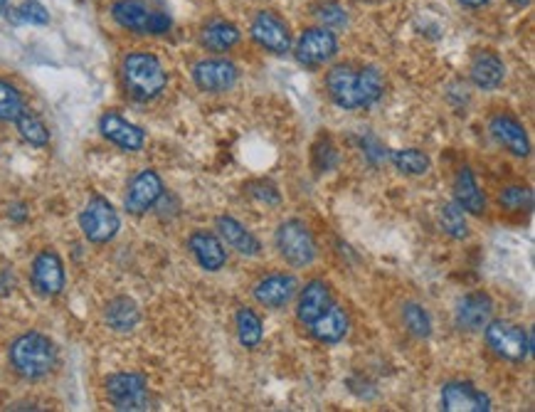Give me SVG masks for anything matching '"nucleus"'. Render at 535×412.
Masks as SVG:
<instances>
[{
	"mask_svg": "<svg viewBox=\"0 0 535 412\" xmlns=\"http://www.w3.org/2000/svg\"><path fill=\"white\" fill-rule=\"evenodd\" d=\"M486 341L506 361H523L531 353V336L521 326L508 321H489L486 324Z\"/></svg>",
	"mask_w": 535,
	"mask_h": 412,
	"instance_id": "nucleus-6",
	"label": "nucleus"
},
{
	"mask_svg": "<svg viewBox=\"0 0 535 412\" xmlns=\"http://www.w3.org/2000/svg\"><path fill=\"white\" fill-rule=\"evenodd\" d=\"M25 112L21 92L11 82L0 80V122H15Z\"/></svg>",
	"mask_w": 535,
	"mask_h": 412,
	"instance_id": "nucleus-32",
	"label": "nucleus"
},
{
	"mask_svg": "<svg viewBox=\"0 0 535 412\" xmlns=\"http://www.w3.org/2000/svg\"><path fill=\"white\" fill-rule=\"evenodd\" d=\"M491 134H494L498 144L508 148L514 156L531 154V141H528L523 124L511 114H496L491 119Z\"/></svg>",
	"mask_w": 535,
	"mask_h": 412,
	"instance_id": "nucleus-18",
	"label": "nucleus"
},
{
	"mask_svg": "<svg viewBox=\"0 0 535 412\" xmlns=\"http://www.w3.org/2000/svg\"><path fill=\"white\" fill-rule=\"evenodd\" d=\"M392 164L397 171L407 175H422L430 171V156L417 151V148H402L392 154Z\"/></svg>",
	"mask_w": 535,
	"mask_h": 412,
	"instance_id": "nucleus-29",
	"label": "nucleus"
},
{
	"mask_svg": "<svg viewBox=\"0 0 535 412\" xmlns=\"http://www.w3.org/2000/svg\"><path fill=\"white\" fill-rule=\"evenodd\" d=\"M330 307V289L326 282L321 279H313L306 287L301 289L299 297V307H297V316H299L301 324L309 326L311 321L319 319L323 311Z\"/></svg>",
	"mask_w": 535,
	"mask_h": 412,
	"instance_id": "nucleus-21",
	"label": "nucleus"
},
{
	"mask_svg": "<svg viewBox=\"0 0 535 412\" xmlns=\"http://www.w3.org/2000/svg\"><path fill=\"white\" fill-rule=\"evenodd\" d=\"M494 314V301L484 291H473L466 294L459 307H456V324L466 331H481L491 321Z\"/></svg>",
	"mask_w": 535,
	"mask_h": 412,
	"instance_id": "nucleus-17",
	"label": "nucleus"
},
{
	"mask_svg": "<svg viewBox=\"0 0 535 412\" xmlns=\"http://www.w3.org/2000/svg\"><path fill=\"white\" fill-rule=\"evenodd\" d=\"M454 203L462 207L464 213H472V215L486 213V196L481 193V188L469 168H459V173L454 178Z\"/></svg>",
	"mask_w": 535,
	"mask_h": 412,
	"instance_id": "nucleus-19",
	"label": "nucleus"
},
{
	"mask_svg": "<svg viewBox=\"0 0 535 412\" xmlns=\"http://www.w3.org/2000/svg\"><path fill=\"white\" fill-rule=\"evenodd\" d=\"M32 287L38 289L45 297H54L64 289V265L63 259L57 257L54 252L45 249L40 252L35 262H32Z\"/></svg>",
	"mask_w": 535,
	"mask_h": 412,
	"instance_id": "nucleus-10",
	"label": "nucleus"
},
{
	"mask_svg": "<svg viewBox=\"0 0 535 412\" xmlns=\"http://www.w3.org/2000/svg\"><path fill=\"white\" fill-rule=\"evenodd\" d=\"M277 249L291 267H309L316 259V240L301 220H287L279 225Z\"/></svg>",
	"mask_w": 535,
	"mask_h": 412,
	"instance_id": "nucleus-4",
	"label": "nucleus"
},
{
	"mask_svg": "<svg viewBox=\"0 0 535 412\" xmlns=\"http://www.w3.org/2000/svg\"><path fill=\"white\" fill-rule=\"evenodd\" d=\"M106 395L116 410H148L146 381L136 373H116L106 381Z\"/></svg>",
	"mask_w": 535,
	"mask_h": 412,
	"instance_id": "nucleus-7",
	"label": "nucleus"
},
{
	"mask_svg": "<svg viewBox=\"0 0 535 412\" xmlns=\"http://www.w3.org/2000/svg\"><path fill=\"white\" fill-rule=\"evenodd\" d=\"M112 15L121 28L138 35H163L171 30V18L165 13L151 11L144 0H119L113 3Z\"/></svg>",
	"mask_w": 535,
	"mask_h": 412,
	"instance_id": "nucleus-3",
	"label": "nucleus"
},
{
	"mask_svg": "<svg viewBox=\"0 0 535 412\" xmlns=\"http://www.w3.org/2000/svg\"><path fill=\"white\" fill-rule=\"evenodd\" d=\"M5 5H8V0H0V15L5 13Z\"/></svg>",
	"mask_w": 535,
	"mask_h": 412,
	"instance_id": "nucleus-40",
	"label": "nucleus"
},
{
	"mask_svg": "<svg viewBox=\"0 0 535 412\" xmlns=\"http://www.w3.org/2000/svg\"><path fill=\"white\" fill-rule=\"evenodd\" d=\"M252 38L269 52L284 55L291 47V35H288L287 22L281 21L274 13H259L252 22Z\"/></svg>",
	"mask_w": 535,
	"mask_h": 412,
	"instance_id": "nucleus-12",
	"label": "nucleus"
},
{
	"mask_svg": "<svg viewBox=\"0 0 535 412\" xmlns=\"http://www.w3.org/2000/svg\"><path fill=\"white\" fill-rule=\"evenodd\" d=\"M99 131L104 134V139H109L112 144L124 148V151H141L144 148V131L131 124V122L121 119L119 114H104L99 119Z\"/></svg>",
	"mask_w": 535,
	"mask_h": 412,
	"instance_id": "nucleus-15",
	"label": "nucleus"
},
{
	"mask_svg": "<svg viewBox=\"0 0 535 412\" xmlns=\"http://www.w3.org/2000/svg\"><path fill=\"white\" fill-rule=\"evenodd\" d=\"M249 193L259 200H267V203H279V193L274 190V186H269V183H252L249 186Z\"/></svg>",
	"mask_w": 535,
	"mask_h": 412,
	"instance_id": "nucleus-37",
	"label": "nucleus"
},
{
	"mask_svg": "<svg viewBox=\"0 0 535 412\" xmlns=\"http://www.w3.org/2000/svg\"><path fill=\"white\" fill-rule=\"evenodd\" d=\"M163 196V181L155 171H141L131 181L129 193H126V210L131 215H144L146 210L158 203V198Z\"/></svg>",
	"mask_w": 535,
	"mask_h": 412,
	"instance_id": "nucleus-9",
	"label": "nucleus"
},
{
	"mask_svg": "<svg viewBox=\"0 0 535 412\" xmlns=\"http://www.w3.org/2000/svg\"><path fill=\"white\" fill-rule=\"evenodd\" d=\"M504 77H506V67L504 63L496 57L494 52H479V55L473 57L472 82L476 84L479 89H486V92L498 89V87L504 84Z\"/></svg>",
	"mask_w": 535,
	"mask_h": 412,
	"instance_id": "nucleus-23",
	"label": "nucleus"
},
{
	"mask_svg": "<svg viewBox=\"0 0 535 412\" xmlns=\"http://www.w3.org/2000/svg\"><path fill=\"white\" fill-rule=\"evenodd\" d=\"M498 203H501L504 210H511V213H515V210H531L533 207V193H531V188L523 186L504 188L501 196H498Z\"/></svg>",
	"mask_w": 535,
	"mask_h": 412,
	"instance_id": "nucleus-34",
	"label": "nucleus"
},
{
	"mask_svg": "<svg viewBox=\"0 0 535 412\" xmlns=\"http://www.w3.org/2000/svg\"><path fill=\"white\" fill-rule=\"evenodd\" d=\"M402 319H405V326L410 333H414L417 339H427L430 331H432V321H430V314L420 307V304H407L405 311H402Z\"/></svg>",
	"mask_w": 535,
	"mask_h": 412,
	"instance_id": "nucleus-33",
	"label": "nucleus"
},
{
	"mask_svg": "<svg viewBox=\"0 0 535 412\" xmlns=\"http://www.w3.org/2000/svg\"><path fill=\"white\" fill-rule=\"evenodd\" d=\"M336 50H339V42L333 38V32H329L326 28H311L297 42L299 63L309 64V67L326 64L336 55Z\"/></svg>",
	"mask_w": 535,
	"mask_h": 412,
	"instance_id": "nucleus-8",
	"label": "nucleus"
},
{
	"mask_svg": "<svg viewBox=\"0 0 535 412\" xmlns=\"http://www.w3.org/2000/svg\"><path fill=\"white\" fill-rule=\"evenodd\" d=\"M316 15H319V21L326 25V28H340V25H346V21H348V15H346V11L340 8L339 3H326V5H321L319 11H316Z\"/></svg>",
	"mask_w": 535,
	"mask_h": 412,
	"instance_id": "nucleus-36",
	"label": "nucleus"
},
{
	"mask_svg": "<svg viewBox=\"0 0 535 412\" xmlns=\"http://www.w3.org/2000/svg\"><path fill=\"white\" fill-rule=\"evenodd\" d=\"M15 124H18V131L21 136L32 146H47L50 141V131H47V126L42 124V119H38L35 114L30 112H22L18 119H15Z\"/></svg>",
	"mask_w": 535,
	"mask_h": 412,
	"instance_id": "nucleus-30",
	"label": "nucleus"
},
{
	"mask_svg": "<svg viewBox=\"0 0 535 412\" xmlns=\"http://www.w3.org/2000/svg\"><path fill=\"white\" fill-rule=\"evenodd\" d=\"M54 361H57V353H54L52 341L42 333H35V331L22 333L21 339H15V343L11 346L13 368L21 373L22 378L38 381L54 368Z\"/></svg>",
	"mask_w": 535,
	"mask_h": 412,
	"instance_id": "nucleus-1",
	"label": "nucleus"
},
{
	"mask_svg": "<svg viewBox=\"0 0 535 412\" xmlns=\"http://www.w3.org/2000/svg\"><path fill=\"white\" fill-rule=\"evenodd\" d=\"M439 225L442 230L454 240H464L469 235V223H466V215L464 210L456 203H447L439 210Z\"/></svg>",
	"mask_w": 535,
	"mask_h": 412,
	"instance_id": "nucleus-27",
	"label": "nucleus"
},
{
	"mask_svg": "<svg viewBox=\"0 0 535 412\" xmlns=\"http://www.w3.org/2000/svg\"><path fill=\"white\" fill-rule=\"evenodd\" d=\"M297 289H299V284L291 274H269L262 282H257L255 299L267 309H281L297 297Z\"/></svg>",
	"mask_w": 535,
	"mask_h": 412,
	"instance_id": "nucleus-14",
	"label": "nucleus"
},
{
	"mask_svg": "<svg viewBox=\"0 0 535 412\" xmlns=\"http://www.w3.org/2000/svg\"><path fill=\"white\" fill-rule=\"evenodd\" d=\"M442 408L449 412H486L491 410V400L472 383H449L442 391Z\"/></svg>",
	"mask_w": 535,
	"mask_h": 412,
	"instance_id": "nucleus-13",
	"label": "nucleus"
},
{
	"mask_svg": "<svg viewBox=\"0 0 535 412\" xmlns=\"http://www.w3.org/2000/svg\"><path fill=\"white\" fill-rule=\"evenodd\" d=\"M217 232H220V238L225 240L230 248L237 249L239 255L255 257V255H259V249H262L259 240L255 238L242 223H237L235 217H220V220H217Z\"/></svg>",
	"mask_w": 535,
	"mask_h": 412,
	"instance_id": "nucleus-24",
	"label": "nucleus"
},
{
	"mask_svg": "<svg viewBox=\"0 0 535 412\" xmlns=\"http://www.w3.org/2000/svg\"><path fill=\"white\" fill-rule=\"evenodd\" d=\"M124 82L134 99L148 102L163 92L168 77L163 64L151 52H131L124 60Z\"/></svg>",
	"mask_w": 535,
	"mask_h": 412,
	"instance_id": "nucleus-2",
	"label": "nucleus"
},
{
	"mask_svg": "<svg viewBox=\"0 0 535 412\" xmlns=\"http://www.w3.org/2000/svg\"><path fill=\"white\" fill-rule=\"evenodd\" d=\"M237 336H239V343L247 346V349H255L259 341H262V319H259L255 311H237Z\"/></svg>",
	"mask_w": 535,
	"mask_h": 412,
	"instance_id": "nucleus-28",
	"label": "nucleus"
},
{
	"mask_svg": "<svg viewBox=\"0 0 535 412\" xmlns=\"http://www.w3.org/2000/svg\"><path fill=\"white\" fill-rule=\"evenodd\" d=\"M462 5H466V8H481V5H486L489 0H459Z\"/></svg>",
	"mask_w": 535,
	"mask_h": 412,
	"instance_id": "nucleus-38",
	"label": "nucleus"
},
{
	"mask_svg": "<svg viewBox=\"0 0 535 412\" xmlns=\"http://www.w3.org/2000/svg\"><path fill=\"white\" fill-rule=\"evenodd\" d=\"M311 336L321 343H339L346 333H348V314L340 309V307H333L330 304L329 309L321 314L319 319H313L309 324Z\"/></svg>",
	"mask_w": 535,
	"mask_h": 412,
	"instance_id": "nucleus-22",
	"label": "nucleus"
},
{
	"mask_svg": "<svg viewBox=\"0 0 535 412\" xmlns=\"http://www.w3.org/2000/svg\"><path fill=\"white\" fill-rule=\"evenodd\" d=\"M141 319L136 301H131L129 297H119V299L109 301L106 307V324L119 333H129L136 329V324Z\"/></svg>",
	"mask_w": 535,
	"mask_h": 412,
	"instance_id": "nucleus-25",
	"label": "nucleus"
},
{
	"mask_svg": "<svg viewBox=\"0 0 535 412\" xmlns=\"http://www.w3.org/2000/svg\"><path fill=\"white\" fill-rule=\"evenodd\" d=\"M326 87L333 102L340 109H361V92H358V72L350 67H333L326 77Z\"/></svg>",
	"mask_w": 535,
	"mask_h": 412,
	"instance_id": "nucleus-16",
	"label": "nucleus"
},
{
	"mask_svg": "<svg viewBox=\"0 0 535 412\" xmlns=\"http://www.w3.org/2000/svg\"><path fill=\"white\" fill-rule=\"evenodd\" d=\"M511 3H514L515 8H525V5H528L531 0H511Z\"/></svg>",
	"mask_w": 535,
	"mask_h": 412,
	"instance_id": "nucleus-39",
	"label": "nucleus"
},
{
	"mask_svg": "<svg viewBox=\"0 0 535 412\" xmlns=\"http://www.w3.org/2000/svg\"><path fill=\"white\" fill-rule=\"evenodd\" d=\"M188 245H190V252L196 255L197 265L203 269H207V272H217V269L225 267L227 252L225 248H222V242H220L215 235L197 230V232L190 235Z\"/></svg>",
	"mask_w": 535,
	"mask_h": 412,
	"instance_id": "nucleus-20",
	"label": "nucleus"
},
{
	"mask_svg": "<svg viewBox=\"0 0 535 412\" xmlns=\"http://www.w3.org/2000/svg\"><path fill=\"white\" fill-rule=\"evenodd\" d=\"M203 42H205L210 50H230L232 45L239 42V30H237L232 22L215 21L203 30Z\"/></svg>",
	"mask_w": 535,
	"mask_h": 412,
	"instance_id": "nucleus-26",
	"label": "nucleus"
},
{
	"mask_svg": "<svg viewBox=\"0 0 535 412\" xmlns=\"http://www.w3.org/2000/svg\"><path fill=\"white\" fill-rule=\"evenodd\" d=\"M79 225H82L84 238L94 242V245H104L109 240L116 238L119 232V213L113 210V206L104 198H92L87 207L79 215Z\"/></svg>",
	"mask_w": 535,
	"mask_h": 412,
	"instance_id": "nucleus-5",
	"label": "nucleus"
},
{
	"mask_svg": "<svg viewBox=\"0 0 535 412\" xmlns=\"http://www.w3.org/2000/svg\"><path fill=\"white\" fill-rule=\"evenodd\" d=\"M15 13H18L15 18L22 22H32V25H47L50 22V15L45 11V5H40L38 0H25Z\"/></svg>",
	"mask_w": 535,
	"mask_h": 412,
	"instance_id": "nucleus-35",
	"label": "nucleus"
},
{
	"mask_svg": "<svg viewBox=\"0 0 535 412\" xmlns=\"http://www.w3.org/2000/svg\"><path fill=\"white\" fill-rule=\"evenodd\" d=\"M358 92H361L363 106H371L382 97L385 92V82H382V74L375 67H365L358 72Z\"/></svg>",
	"mask_w": 535,
	"mask_h": 412,
	"instance_id": "nucleus-31",
	"label": "nucleus"
},
{
	"mask_svg": "<svg viewBox=\"0 0 535 412\" xmlns=\"http://www.w3.org/2000/svg\"><path fill=\"white\" fill-rule=\"evenodd\" d=\"M193 80L203 92H227L237 82V67L227 60H203L193 67Z\"/></svg>",
	"mask_w": 535,
	"mask_h": 412,
	"instance_id": "nucleus-11",
	"label": "nucleus"
}]
</instances>
